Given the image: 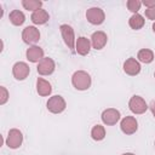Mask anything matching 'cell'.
I'll return each instance as SVG.
<instances>
[{
  "mask_svg": "<svg viewBox=\"0 0 155 155\" xmlns=\"http://www.w3.org/2000/svg\"><path fill=\"white\" fill-rule=\"evenodd\" d=\"M30 73V68L24 62H17L12 67V74L17 80H24Z\"/></svg>",
  "mask_w": 155,
  "mask_h": 155,
  "instance_id": "52a82bcc",
  "label": "cell"
},
{
  "mask_svg": "<svg viewBox=\"0 0 155 155\" xmlns=\"http://www.w3.org/2000/svg\"><path fill=\"white\" fill-rule=\"evenodd\" d=\"M120 127L125 134H133L138 128V124L133 116H126L121 120Z\"/></svg>",
  "mask_w": 155,
  "mask_h": 155,
  "instance_id": "ba28073f",
  "label": "cell"
},
{
  "mask_svg": "<svg viewBox=\"0 0 155 155\" xmlns=\"http://www.w3.org/2000/svg\"><path fill=\"white\" fill-rule=\"evenodd\" d=\"M137 58H138L142 63L148 64V63H151V62H153V59H154V53H153L151 50L143 48V50H140V51L138 52Z\"/></svg>",
  "mask_w": 155,
  "mask_h": 155,
  "instance_id": "d6986e66",
  "label": "cell"
},
{
  "mask_svg": "<svg viewBox=\"0 0 155 155\" xmlns=\"http://www.w3.org/2000/svg\"><path fill=\"white\" fill-rule=\"evenodd\" d=\"M107 40H108V38H107V34L104 31H94L91 36L92 46L96 50H102L105 46Z\"/></svg>",
  "mask_w": 155,
  "mask_h": 155,
  "instance_id": "7c38bea8",
  "label": "cell"
},
{
  "mask_svg": "<svg viewBox=\"0 0 155 155\" xmlns=\"http://www.w3.org/2000/svg\"><path fill=\"white\" fill-rule=\"evenodd\" d=\"M143 4L149 8V7H154L155 6V1H149V0H145V1H143Z\"/></svg>",
  "mask_w": 155,
  "mask_h": 155,
  "instance_id": "484cf974",
  "label": "cell"
},
{
  "mask_svg": "<svg viewBox=\"0 0 155 155\" xmlns=\"http://www.w3.org/2000/svg\"><path fill=\"white\" fill-rule=\"evenodd\" d=\"M124 71L126 74L131 75V76H134V75L139 74V71H140V64L134 58H128L124 63Z\"/></svg>",
  "mask_w": 155,
  "mask_h": 155,
  "instance_id": "4fadbf2b",
  "label": "cell"
},
{
  "mask_svg": "<svg viewBox=\"0 0 155 155\" xmlns=\"http://www.w3.org/2000/svg\"><path fill=\"white\" fill-rule=\"evenodd\" d=\"M140 5H142V2L138 0H128L127 1V8L134 13H137V11L140 8Z\"/></svg>",
  "mask_w": 155,
  "mask_h": 155,
  "instance_id": "603a6c76",
  "label": "cell"
},
{
  "mask_svg": "<svg viewBox=\"0 0 155 155\" xmlns=\"http://www.w3.org/2000/svg\"><path fill=\"white\" fill-rule=\"evenodd\" d=\"M153 30H154V33H155V23L153 24Z\"/></svg>",
  "mask_w": 155,
  "mask_h": 155,
  "instance_id": "f1b7e54d",
  "label": "cell"
},
{
  "mask_svg": "<svg viewBox=\"0 0 155 155\" xmlns=\"http://www.w3.org/2000/svg\"><path fill=\"white\" fill-rule=\"evenodd\" d=\"M128 107H130V110L134 114H143L148 109V104L139 96H133L128 102Z\"/></svg>",
  "mask_w": 155,
  "mask_h": 155,
  "instance_id": "5b68a950",
  "label": "cell"
},
{
  "mask_svg": "<svg viewBox=\"0 0 155 155\" xmlns=\"http://www.w3.org/2000/svg\"><path fill=\"white\" fill-rule=\"evenodd\" d=\"M22 39L25 44H29V45L36 44L40 39V33L35 27H27V28L23 29Z\"/></svg>",
  "mask_w": 155,
  "mask_h": 155,
  "instance_id": "8992f818",
  "label": "cell"
},
{
  "mask_svg": "<svg viewBox=\"0 0 155 155\" xmlns=\"http://www.w3.org/2000/svg\"><path fill=\"white\" fill-rule=\"evenodd\" d=\"M122 155H134L133 153H125V154H122Z\"/></svg>",
  "mask_w": 155,
  "mask_h": 155,
  "instance_id": "83f0119b",
  "label": "cell"
},
{
  "mask_svg": "<svg viewBox=\"0 0 155 155\" xmlns=\"http://www.w3.org/2000/svg\"><path fill=\"white\" fill-rule=\"evenodd\" d=\"M36 70H38V73L40 75H50L54 70V62L48 57L47 58H42L39 62Z\"/></svg>",
  "mask_w": 155,
  "mask_h": 155,
  "instance_id": "8fae6325",
  "label": "cell"
},
{
  "mask_svg": "<svg viewBox=\"0 0 155 155\" xmlns=\"http://www.w3.org/2000/svg\"><path fill=\"white\" fill-rule=\"evenodd\" d=\"M120 120V111L114 109V108H109V109H105L103 113H102V121L108 125V126H111V125H115L117 121Z\"/></svg>",
  "mask_w": 155,
  "mask_h": 155,
  "instance_id": "9c48e42d",
  "label": "cell"
},
{
  "mask_svg": "<svg viewBox=\"0 0 155 155\" xmlns=\"http://www.w3.org/2000/svg\"><path fill=\"white\" fill-rule=\"evenodd\" d=\"M0 91H1L0 104H5V103L7 102V99H8V92H7V90H6L4 86H1V87H0Z\"/></svg>",
  "mask_w": 155,
  "mask_h": 155,
  "instance_id": "cb8c5ba5",
  "label": "cell"
},
{
  "mask_svg": "<svg viewBox=\"0 0 155 155\" xmlns=\"http://www.w3.org/2000/svg\"><path fill=\"white\" fill-rule=\"evenodd\" d=\"M145 17L149 19H155V6L154 7H149L145 10Z\"/></svg>",
  "mask_w": 155,
  "mask_h": 155,
  "instance_id": "d4e9b609",
  "label": "cell"
},
{
  "mask_svg": "<svg viewBox=\"0 0 155 155\" xmlns=\"http://www.w3.org/2000/svg\"><path fill=\"white\" fill-rule=\"evenodd\" d=\"M22 5L25 10H29V11H36L41 7L42 2L39 1V0H23L22 1Z\"/></svg>",
  "mask_w": 155,
  "mask_h": 155,
  "instance_id": "7402d4cb",
  "label": "cell"
},
{
  "mask_svg": "<svg viewBox=\"0 0 155 155\" xmlns=\"http://www.w3.org/2000/svg\"><path fill=\"white\" fill-rule=\"evenodd\" d=\"M47 109L53 114H59L65 109V101L62 96H53L47 101Z\"/></svg>",
  "mask_w": 155,
  "mask_h": 155,
  "instance_id": "277c9868",
  "label": "cell"
},
{
  "mask_svg": "<svg viewBox=\"0 0 155 155\" xmlns=\"http://www.w3.org/2000/svg\"><path fill=\"white\" fill-rule=\"evenodd\" d=\"M50 16L47 13V11L42 10V8H39L36 11H34L30 16V19L34 24H45L47 21H48Z\"/></svg>",
  "mask_w": 155,
  "mask_h": 155,
  "instance_id": "2e32d148",
  "label": "cell"
},
{
  "mask_svg": "<svg viewBox=\"0 0 155 155\" xmlns=\"http://www.w3.org/2000/svg\"><path fill=\"white\" fill-rule=\"evenodd\" d=\"M25 54H27L28 61H30L33 63H36V62H40L44 58V50L39 46H31L27 50Z\"/></svg>",
  "mask_w": 155,
  "mask_h": 155,
  "instance_id": "5bb4252c",
  "label": "cell"
},
{
  "mask_svg": "<svg viewBox=\"0 0 155 155\" xmlns=\"http://www.w3.org/2000/svg\"><path fill=\"white\" fill-rule=\"evenodd\" d=\"M59 29H61V34H62V36L64 39L65 45L70 50H73L74 48V44H75V38H74V30H73V28L70 25H68V24H62L59 27Z\"/></svg>",
  "mask_w": 155,
  "mask_h": 155,
  "instance_id": "30bf717a",
  "label": "cell"
},
{
  "mask_svg": "<svg viewBox=\"0 0 155 155\" xmlns=\"http://www.w3.org/2000/svg\"><path fill=\"white\" fill-rule=\"evenodd\" d=\"M73 86L79 91H85L91 86V76L84 70H78L73 74L71 78Z\"/></svg>",
  "mask_w": 155,
  "mask_h": 155,
  "instance_id": "6da1fadb",
  "label": "cell"
},
{
  "mask_svg": "<svg viewBox=\"0 0 155 155\" xmlns=\"http://www.w3.org/2000/svg\"><path fill=\"white\" fill-rule=\"evenodd\" d=\"M75 47H76V52L81 56H86L88 52H90V48H91V42L85 36H80L76 40V44H75Z\"/></svg>",
  "mask_w": 155,
  "mask_h": 155,
  "instance_id": "9a60e30c",
  "label": "cell"
},
{
  "mask_svg": "<svg viewBox=\"0 0 155 155\" xmlns=\"http://www.w3.org/2000/svg\"><path fill=\"white\" fill-rule=\"evenodd\" d=\"M36 91L40 96L46 97V96L51 94V92H52L51 84L48 81L44 80L42 78H38V80H36Z\"/></svg>",
  "mask_w": 155,
  "mask_h": 155,
  "instance_id": "e0dca14e",
  "label": "cell"
},
{
  "mask_svg": "<svg viewBox=\"0 0 155 155\" xmlns=\"http://www.w3.org/2000/svg\"><path fill=\"white\" fill-rule=\"evenodd\" d=\"M149 108H150V110H151V113H153V115H154V117H155V99L150 102Z\"/></svg>",
  "mask_w": 155,
  "mask_h": 155,
  "instance_id": "4316f807",
  "label": "cell"
},
{
  "mask_svg": "<svg viewBox=\"0 0 155 155\" xmlns=\"http://www.w3.org/2000/svg\"><path fill=\"white\" fill-rule=\"evenodd\" d=\"M144 18H143V16H140V15H138V13H134L131 18H130V21H128V24H130V27L132 28V29H134V30H138V29H140L143 25H144Z\"/></svg>",
  "mask_w": 155,
  "mask_h": 155,
  "instance_id": "ffe728a7",
  "label": "cell"
},
{
  "mask_svg": "<svg viewBox=\"0 0 155 155\" xmlns=\"http://www.w3.org/2000/svg\"><path fill=\"white\" fill-rule=\"evenodd\" d=\"M8 18H10V22H11L13 25H22V24L24 23V21H25L24 13H23L22 11H19V10H13V11H11Z\"/></svg>",
  "mask_w": 155,
  "mask_h": 155,
  "instance_id": "ac0fdd59",
  "label": "cell"
},
{
  "mask_svg": "<svg viewBox=\"0 0 155 155\" xmlns=\"http://www.w3.org/2000/svg\"><path fill=\"white\" fill-rule=\"evenodd\" d=\"M23 142V134L17 128H12L8 131L7 138H6V145L11 149H17L21 147Z\"/></svg>",
  "mask_w": 155,
  "mask_h": 155,
  "instance_id": "7a4b0ae2",
  "label": "cell"
},
{
  "mask_svg": "<svg viewBox=\"0 0 155 155\" xmlns=\"http://www.w3.org/2000/svg\"><path fill=\"white\" fill-rule=\"evenodd\" d=\"M91 137L94 140H102V139H104V137H105V130H104V127L101 126V125L93 126V128L91 131Z\"/></svg>",
  "mask_w": 155,
  "mask_h": 155,
  "instance_id": "44dd1931",
  "label": "cell"
},
{
  "mask_svg": "<svg viewBox=\"0 0 155 155\" xmlns=\"http://www.w3.org/2000/svg\"><path fill=\"white\" fill-rule=\"evenodd\" d=\"M86 18H87V21L91 24L98 25V24H102L104 22L105 15H104V11L102 8H99V7H91L86 12Z\"/></svg>",
  "mask_w": 155,
  "mask_h": 155,
  "instance_id": "3957f363",
  "label": "cell"
},
{
  "mask_svg": "<svg viewBox=\"0 0 155 155\" xmlns=\"http://www.w3.org/2000/svg\"><path fill=\"white\" fill-rule=\"evenodd\" d=\"M154 76H155V74H154Z\"/></svg>",
  "mask_w": 155,
  "mask_h": 155,
  "instance_id": "f546056e",
  "label": "cell"
}]
</instances>
